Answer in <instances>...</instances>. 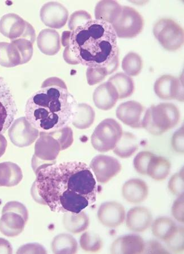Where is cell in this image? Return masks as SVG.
<instances>
[{
    "label": "cell",
    "instance_id": "obj_1",
    "mask_svg": "<svg viewBox=\"0 0 184 254\" xmlns=\"http://www.w3.org/2000/svg\"><path fill=\"white\" fill-rule=\"evenodd\" d=\"M36 174L37 192L53 212L78 214L96 201V182L91 167L84 162L54 163Z\"/></svg>",
    "mask_w": 184,
    "mask_h": 254
},
{
    "label": "cell",
    "instance_id": "obj_2",
    "mask_svg": "<svg viewBox=\"0 0 184 254\" xmlns=\"http://www.w3.org/2000/svg\"><path fill=\"white\" fill-rule=\"evenodd\" d=\"M77 102L67 85L59 77L44 81L25 106L27 121L41 132H51L68 127L76 111Z\"/></svg>",
    "mask_w": 184,
    "mask_h": 254
},
{
    "label": "cell",
    "instance_id": "obj_3",
    "mask_svg": "<svg viewBox=\"0 0 184 254\" xmlns=\"http://www.w3.org/2000/svg\"><path fill=\"white\" fill-rule=\"evenodd\" d=\"M69 46L78 63L88 68H106L119 57L115 32L100 20H90L72 31Z\"/></svg>",
    "mask_w": 184,
    "mask_h": 254
},
{
    "label": "cell",
    "instance_id": "obj_4",
    "mask_svg": "<svg viewBox=\"0 0 184 254\" xmlns=\"http://www.w3.org/2000/svg\"><path fill=\"white\" fill-rule=\"evenodd\" d=\"M181 118L178 108L170 103L151 106L146 110L142 120V128L159 136L177 126Z\"/></svg>",
    "mask_w": 184,
    "mask_h": 254
},
{
    "label": "cell",
    "instance_id": "obj_5",
    "mask_svg": "<svg viewBox=\"0 0 184 254\" xmlns=\"http://www.w3.org/2000/svg\"><path fill=\"white\" fill-rule=\"evenodd\" d=\"M121 126L113 119L108 118L100 123L92 136L94 149L100 152L113 150L122 136Z\"/></svg>",
    "mask_w": 184,
    "mask_h": 254
},
{
    "label": "cell",
    "instance_id": "obj_6",
    "mask_svg": "<svg viewBox=\"0 0 184 254\" xmlns=\"http://www.w3.org/2000/svg\"><path fill=\"white\" fill-rule=\"evenodd\" d=\"M153 32L159 43L167 51H177L184 44L183 28L173 19L163 18L158 20L155 24Z\"/></svg>",
    "mask_w": 184,
    "mask_h": 254
},
{
    "label": "cell",
    "instance_id": "obj_7",
    "mask_svg": "<svg viewBox=\"0 0 184 254\" xmlns=\"http://www.w3.org/2000/svg\"><path fill=\"white\" fill-rule=\"evenodd\" d=\"M111 26L117 38L131 39L141 34L144 27V20L134 8L124 6L120 15Z\"/></svg>",
    "mask_w": 184,
    "mask_h": 254
},
{
    "label": "cell",
    "instance_id": "obj_8",
    "mask_svg": "<svg viewBox=\"0 0 184 254\" xmlns=\"http://www.w3.org/2000/svg\"><path fill=\"white\" fill-rule=\"evenodd\" d=\"M0 32L11 41L24 39L34 44L36 40L34 27L20 16L14 13L2 16L0 19Z\"/></svg>",
    "mask_w": 184,
    "mask_h": 254
},
{
    "label": "cell",
    "instance_id": "obj_9",
    "mask_svg": "<svg viewBox=\"0 0 184 254\" xmlns=\"http://www.w3.org/2000/svg\"><path fill=\"white\" fill-rule=\"evenodd\" d=\"M17 114V106L9 86L0 77V133L10 128Z\"/></svg>",
    "mask_w": 184,
    "mask_h": 254
},
{
    "label": "cell",
    "instance_id": "obj_10",
    "mask_svg": "<svg viewBox=\"0 0 184 254\" xmlns=\"http://www.w3.org/2000/svg\"><path fill=\"white\" fill-rule=\"evenodd\" d=\"M8 134L14 145L23 147L31 145L38 138L39 132L25 117H22L12 124Z\"/></svg>",
    "mask_w": 184,
    "mask_h": 254
},
{
    "label": "cell",
    "instance_id": "obj_11",
    "mask_svg": "<svg viewBox=\"0 0 184 254\" xmlns=\"http://www.w3.org/2000/svg\"><path fill=\"white\" fill-rule=\"evenodd\" d=\"M90 167L95 174L97 181L105 184L120 173L122 167L115 158L99 155L93 158Z\"/></svg>",
    "mask_w": 184,
    "mask_h": 254
},
{
    "label": "cell",
    "instance_id": "obj_12",
    "mask_svg": "<svg viewBox=\"0 0 184 254\" xmlns=\"http://www.w3.org/2000/svg\"><path fill=\"white\" fill-rule=\"evenodd\" d=\"M154 91L162 100L184 101L183 82L175 76L165 75L159 77L154 85Z\"/></svg>",
    "mask_w": 184,
    "mask_h": 254
},
{
    "label": "cell",
    "instance_id": "obj_13",
    "mask_svg": "<svg viewBox=\"0 0 184 254\" xmlns=\"http://www.w3.org/2000/svg\"><path fill=\"white\" fill-rule=\"evenodd\" d=\"M40 17L45 25L51 29H60L68 21L69 12L63 4L48 2L41 8Z\"/></svg>",
    "mask_w": 184,
    "mask_h": 254
},
{
    "label": "cell",
    "instance_id": "obj_14",
    "mask_svg": "<svg viewBox=\"0 0 184 254\" xmlns=\"http://www.w3.org/2000/svg\"><path fill=\"white\" fill-rule=\"evenodd\" d=\"M145 108L139 102L130 101L118 106L116 117L123 124L133 128H142Z\"/></svg>",
    "mask_w": 184,
    "mask_h": 254
},
{
    "label": "cell",
    "instance_id": "obj_15",
    "mask_svg": "<svg viewBox=\"0 0 184 254\" xmlns=\"http://www.w3.org/2000/svg\"><path fill=\"white\" fill-rule=\"evenodd\" d=\"M61 150L60 143L49 133L40 132V138L35 145V152L33 160H41L47 165H51L48 162L54 161Z\"/></svg>",
    "mask_w": 184,
    "mask_h": 254
},
{
    "label": "cell",
    "instance_id": "obj_16",
    "mask_svg": "<svg viewBox=\"0 0 184 254\" xmlns=\"http://www.w3.org/2000/svg\"><path fill=\"white\" fill-rule=\"evenodd\" d=\"M126 213L121 204L111 201L102 203L98 209L97 218L104 226L117 228L124 223Z\"/></svg>",
    "mask_w": 184,
    "mask_h": 254
},
{
    "label": "cell",
    "instance_id": "obj_17",
    "mask_svg": "<svg viewBox=\"0 0 184 254\" xmlns=\"http://www.w3.org/2000/svg\"><path fill=\"white\" fill-rule=\"evenodd\" d=\"M28 219L20 213L11 211H2L0 219V232L9 237L18 236L25 227Z\"/></svg>",
    "mask_w": 184,
    "mask_h": 254
},
{
    "label": "cell",
    "instance_id": "obj_18",
    "mask_svg": "<svg viewBox=\"0 0 184 254\" xmlns=\"http://www.w3.org/2000/svg\"><path fill=\"white\" fill-rule=\"evenodd\" d=\"M145 246V242L140 236L128 235L114 241L110 252L112 254H142L144 253Z\"/></svg>",
    "mask_w": 184,
    "mask_h": 254
},
{
    "label": "cell",
    "instance_id": "obj_19",
    "mask_svg": "<svg viewBox=\"0 0 184 254\" xmlns=\"http://www.w3.org/2000/svg\"><path fill=\"white\" fill-rule=\"evenodd\" d=\"M153 215L149 210L144 207H136L131 208L127 213L126 219V226L134 232H144L152 224Z\"/></svg>",
    "mask_w": 184,
    "mask_h": 254
},
{
    "label": "cell",
    "instance_id": "obj_20",
    "mask_svg": "<svg viewBox=\"0 0 184 254\" xmlns=\"http://www.w3.org/2000/svg\"><path fill=\"white\" fill-rule=\"evenodd\" d=\"M118 98V93L111 83L107 81L97 87L93 94L94 104L98 109L109 110L115 106Z\"/></svg>",
    "mask_w": 184,
    "mask_h": 254
},
{
    "label": "cell",
    "instance_id": "obj_21",
    "mask_svg": "<svg viewBox=\"0 0 184 254\" xmlns=\"http://www.w3.org/2000/svg\"><path fill=\"white\" fill-rule=\"evenodd\" d=\"M122 194L124 199L131 203H140L147 198L149 187L144 180L131 179L122 187Z\"/></svg>",
    "mask_w": 184,
    "mask_h": 254
},
{
    "label": "cell",
    "instance_id": "obj_22",
    "mask_svg": "<svg viewBox=\"0 0 184 254\" xmlns=\"http://www.w3.org/2000/svg\"><path fill=\"white\" fill-rule=\"evenodd\" d=\"M37 45L40 52L45 55L55 56L61 49L60 35L54 29H44L39 32L37 38Z\"/></svg>",
    "mask_w": 184,
    "mask_h": 254
},
{
    "label": "cell",
    "instance_id": "obj_23",
    "mask_svg": "<svg viewBox=\"0 0 184 254\" xmlns=\"http://www.w3.org/2000/svg\"><path fill=\"white\" fill-rule=\"evenodd\" d=\"M23 178L20 168L15 163H0V187H12L17 186Z\"/></svg>",
    "mask_w": 184,
    "mask_h": 254
},
{
    "label": "cell",
    "instance_id": "obj_24",
    "mask_svg": "<svg viewBox=\"0 0 184 254\" xmlns=\"http://www.w3.org/2000/svg\"><path fill=\"white\" fill-rule=\"evenodd\" d=\"M122 6L115 1H101L95 9V19L112 24L120 15Z\"/></svg>",
    "mask_w": 184,
    "mask_h": 254
},
{
    "label": "cell",
    "instance_id": "obj_25",
    "mask_svg": "<svg viewBox=\"0 0 184 254\" xmlns=\"http://www.w3.org/2000/svg\"><path fill=\"white\" fill-rule=\"evenodd\" d=\"M63 225L65 229L69 232L77 234L85 231L90 224L89 216L86 213L82 211L80 213H65L63 220Z\"/></svg>",
    "mask_w": 184,
    "mask_h": 254
},
{
    "label": "cell",
    "instance_id": "obj_26",
    "mask_svg": "<svg viewBox=\"0 0 184 254\" xmlns=\"http://www.w3.org/2000/svg\"><path fill=\"white\" fill-rule=\"evenodd\" d=\"M171 167L169 160L154 155L147 166L146 175L156 181H162L169 175Z\"/></svg>",
    "mask_w": 184,
    "mask_h": 254
},
{
    "label": "cell",
    "instance_id": "obj_27",
    "mask_svg": "<svg viewBox=\"0 0 184 254\" xmlns=\"http://www.w3.org/2000/svg\"><path fill=\"white\" fill-rule=\"evenodd\" d=\"M138 149V143L136 136L129 132L122 133L120 140L114 147L113 152L121 158H128Z\"/></svg>",
    "mask_w": 184,
    "mask_h": 254
},
{
    "label": "cell",
    "instance_id": "obj_28",
    "mask_svg": "<svg viewBox=\"0 0 184 254\" xmlns=\"http://www.w3.org/2000/svg\"><path fill=\"white\" fill-rule=\"evenodd\" d=\"M21 64V57L13 43L0 42V65L10 68Z\"/></svg>",
    "mask_w": 184,
    "mask_h": 254
},
{
    "label": "cell",
    "instance_id": "obj_29",
    "mask_svg": "<svg viewBox=\"0 0 184 254\" xmlns=\"http://www.w3.org/2000/svg\"><path fill=\"white\" fill-rule=\"evenodd\" d=\"M177 227L174 221L167 217H160L155 219L151 224L153 235L165 242L173 235Z\"/></svg>",
    "mask_w": 184,
    "mask_h": 254
},
{
    "label": "cell",
    "instance_id": "obj_30",
    "mask_svg": "<svg viewBox=\"0 0 184 254\" xmlns=\"http://www.w3.org/2000/svg\"><path fill=\"white\" fill-rule=\"evenodd\" d=\"M95 113L88 104H78L72 124L77 128L84 129L89 128L95 120Z\"/></svg>",
    "mask_w": 184,
    "mask_h": 254
},
{
    "label": "cell",
    "instance_id": "obj_31",
    "mask_svg": "<svg viewBox=\"0 0 184 254\" xmlns=\"http://www.w3.org/2000/svg\"><path fill=\"white\" fill-rule=\"evenodd\" d=\"M116 88L119 99H124L132 95L134 91V81L125 73L119 72L108 80Z\"/></svg>",
    "mask_w": 184,
    "mask_h": 254
},
{
    "label": "cell",
    "instance_id": "obj_32",
    "mask_svg": "<svg viewBox=\"0 0 184 254\" xmlns=\"http://www.w3.org/2000/svg\"><path fill=\"white\" fill-rule=\"evenodd\" d=\"M51 249L54 254H76L78 251V243L75 237L63 233L56 236L53 240Z\"/></svg>",
    "mask_w": 184,
    "mask_h": 254
},
{
    "label": "cell",
    "instance_id": "obj_33",
    "mask_svg": "<svg viewBox=\"0 0 184 254\" xmlns=\"http://www.w3.org/2000/svg\"><path fill=\"white\" fill-rule=\"evenodd\" d=\"M143 63L141 57L137 53L130 52L126 55L122 62V68L126 75L137 76L142 70Z\"/></svg>",
    "mask_w": 184,
    "mask_h": 254
},
{
    "label": "cell",
    "instance_id": "obj_34",
    "mask_svg": "<svg viewBox=\"0 0 184 254\" xmlns=\"http://www.w3.org/2000/svg\"><path fill=\"white\" fill-rule=\"evenodd\" d=\"M80 244L81 248L87 252L97 253L103 247L100 237L92 231L83 233L80 237Z\"/></svg>",
    "mask_w": 184,
    "mask_h": 254
},
{
    "label": "cell",
    "instance_id": "obj_35",
    "mask_svg": "<svg viewBox=\"0 0 184 254\" xmlns=\"http://www.w3.org/2000/svg\"><path fill=\"white\" fill-rule=\"evenodd\" d=\"M184 227L178 226L175 232L165 241L168 248L174 253H182L184 249Z\"/></svg>",
    "mask_w": 184,
    "mask_h": 254
},
{
    "label": "cell",
    "instance_id": "obj_36",
    "mask_svg": "<svg viewBox=\"0 0 184 254\" xmlns=\"http://www.w3.org/2000/svg\"><path fill=\"white\" fill-rule=\"evenodd\" d=\"M17 48L21 57V64H25L31 60L33 55V44L30 41L24 39H18L11 41Z\"/></svg>",
    "mask_w": 184,
    "mask_h": 254
},
{
    "label": "cell",
    "instance_id": "obj_37",
    "mask_svg": "<svg viewBox=\"0 0 184 254\" xmlns=\"http://www.w3.org/2000/svg\"><path fill=\"white\" fill-rule=\"evenodd\" d=\"M48 133L54 136L59 142L61 150L67 149L72 145L73 142V131L68 126L54 132Z\"/></svg>",
    "mask_w": 184,
    "mask_h": 254
},
{
    "label": "cell",
    "instance_id": "obj_38",
    "mask_svg": "<svg viewBox=\"0 0 184 254\" xmlns=\"http://www.w3.org/2000/svg\"><path fill=\"white\" fill-rule=\"evenodd\" d=\"M154 155L149 151H141L136 155L134 159L133 165L137 173L142 175H146L147 166Z\"/></svg>",
    "mask_w": 184,
    "mask_h": 254
},
{
    "label": "cell",
    "instance_id": "obj_39",
    "mask_svg": "<svg viewBox=\"0 0 184 254\" xmlns=\"http://www.w3.org/2000/svg\"><path fill=\"white\" fill-rule=\"evenodd\" d=\"M92 19L91 14L85 10H78L71 15L68 22V27L70 30L73 31L78 27L83 25L89 20Z\"/></svg>",
    "mask_w": 184,
    "mask_h": 254
},
{
    "label": "cell",
    "instance_id": "obj_40",
    "mask_svg": "<svg viewBox=\"0 0 184 254\" xmlns=\"http://www.w3.org/2000/svg\"><path fill=\"white\" fill-rule=\"evenodd\" d=\"M168 186L172 194L178 196L184 194V169L172 176Z\"/></svg>",
    "mask_w": 184,
    "mask_h": 254
},
{
    "label": "cell",
    "instance_id": "obj_41",
    "mask_svg": "<svg viewBox=\"0 0 184 254\" xmlns=\"http://www.w3.org/2000/svg\"><path fill=\"white\" fill-rule=\"evenodd\" d=\"M107 75V71L104 67L88 68L87 69V80L90 85L100 83Z\"/></svg>",
    "mask_w": 184,
    "mask_h": 254
},
{
    "label": "cell",
    "instance_id": "obj_42",
    "mask_svg": "<svg viewBox=\"0 0 184 254\" xmlns=\"http://www.w3.org/2000/svg\"><path fill=\"white\" fill-rule=\"evenodd\" d=\"M184 194L178 196L172 207V214L174 218L179 222L184 223Z\"/></svg>",
    "mask_w": 184,
    "mask_h": 254
},
{
    "label": "cell",
    "instance_id": "obj_43",
    "mask_svg": "<svg viewBox=\"0 0 184 254\" xmlns=\"http://www.w3.org/2000/svg\"><path fill=\"white\" fill-rule=\"evenodd\" d=\"M184 127L176 132L172 138V146L177 152L184 153Z\"/></svg>",
    "mask_w": 184,
    "mask_h": 254
},
{
    "label": "cell",
    "instance_id": "obj_44",
    "mask_svg": "<svg viewBox=\"0 0 184 254\" xmlns=\"http://www.w3.org/2000/svg\"><path fill=\"white\" fill-rule=\"evenodd\" d=\"M46 249L42 245L33 243L23 245L19 248L17 254H47Z\"/></svg>",
    "mask_w": 184,
    "mask_h": 254
},
{
    "label": "cell",
    "instance_id": "obj_45",
    "mask_svg": "<svg viewBox=\"0 0 184 254\" xmlns=\"http://www.w3.org/2000/svg\"><path fill=\"white\" fill-rule=\"evenodd\" d=\"M147 250V252H145L146 253H167L164 249V248L162 247V245L157 243V242H151L147 245L145 246V250ZM145 252V251H144Z\"/></svg>",
    "mask_w": 184,
    "mask_h": 254
},
{
    "label": "cell",
    "instance_id": "obj_46",
    "mask_svg": "<svg viewBox=\"0 0 184 254\" xmlns=\"http://www.w3.org/2000/svg\"><path fill=\"white\" fill-rule=\"evenodd\" d=\"M64 59L68 64H79L75 56L73 55L69 46L65 47L63 53Z\"/></svg>",
    "mask_w": 184,
    "mask_h": 254
},
{
    "label": "cell",
    "instance_id": "obj_47",
    "mask_svg": "<svg viewBox=\"0 0 184 254\" xmlns=\"http://www.w3.org/2000/svg\"><path fill=\"white\" fill-rule=\"evenodd\" d=\"M13 248L9 241L0 238V254H12Z\"/></svg>",
    "mask_w": 184,
    "mask_h": 254
},
{
    "label": "cell",
    "instance_id": "obj_48",
    "mask_svg": "<svg viewBox=\"0 0 184 254\" xmlns=\"http://www.w3.org/2000/svg\"><path fill=\"white\" fill-rule=\"evenodd\" d=\"M7 145L6 139L1 133H0V158L5 153Z\"/></svg>",
    "mask_w": 184,
    "mask_h": 254
},
{
    "label": "cell",
    "instance_id": "obj_49",
    "mask_svg": "<svg viewBox=\"0 0 184 254\" xmlns=\"http://www.w3.org/2000/svg\"><path fill=\"white\" fill-rule=\"evenodd\" d=\"M71 33V31H66L63 33L61 42V43H62L63 46L65 48L69 46V41H70Z\"/></svg>",
    "mask_w": 184,
    "mask_h": 254
}]
</instances>
